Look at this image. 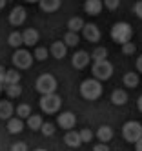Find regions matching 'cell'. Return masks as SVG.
<instances>
[{
    "label": "cell",
    "instance_id": "2e32d148",
    "mask_svg": "<svg viewBox=\"0 0 142 151\" xmlns=\"http://www.w3.org/2000/svg\"><path fill=\"white\" fill-rule=\"evenodd\" d=\"M38 4H40V9L44 13H55V11H58L60 9V0H38Z\"/></svg>",
    "mask_w": 142,
    "mask_h": 151
},
{
    "label": "cell",
    "instance_id": "603a6c76",
    "mask_svg": "<svg viewBox=\"0 0 142 151\" xmlns=\"http://www.w3.org/2000/svg\"><path fill=\"white\" fill-rule=\"evenodd\" d=\"M26 120H27V127H29V129H33V131H38L40 126L44 124L42 116H40V115H33V113L26 118Z\"/></svg>",
    "mask_w": 142,
    "mask_h": 151
},
{
    "label": "cell",
    "instance_id": "8fae6325",
    "mask_svg": "<svg viewBox=\"0 0 142 151\" xmlns=\"http://www.w3.org/2000/svg\"><path fill=\"white\" fill-rule=\"evenodd\" d=\"M49 55H51L55 60H62L66 55H68V46L64 44V40H57V42H53L51 47H49Z\"/></svg>",
    "mask_w": 142,
    "mask_h": 151
},
{
    "label": "cell",
    "instance_id": "7402d4cb",
    "mask_svg": "<svg viewBox=\"0 0 142 151\" xmlns=\"http://www.w3.org/2000/svg\"><path fill=\"white\" fill-rule=\"evenodd\" d=\"M64 44L68 46V47H76L79 46V42H80V38H79V33H75V31H69L68 29V33L64 35Z\"/></svg>",
    "mask_w": 142,
    "mask_h": 151
},
{
    "label": "cell",
    "instance_id": "b9f144b4",
    "mask_svg": "<svg viewBox=\"0 0 142 151\" xmlns=\"http://www.w3.org/2000/svg\"><path fill=\"white\" fill-rule=\"evenodd\" d=\"M6 2H7V0H0V9H4V7H6Z\"/></svg>",
    "mask_w": 142,
    "mask_h": 151
},
{
    "label": "cell",
    "instance_id": "1f68e13d",
    "mask_svg": "<svg viewBox=\"0 0 142 151\" xmlns=\"http://www.w3.org/2000/svg\"><path fill=\"white\" fill-rule=\"evenodd\" d=\"M120 46H122V53H124V55H133V53L137 51V46L133 44V42H124V44H120Z\"/></svg>",
    "mask_w": 142,
    "mask_h": 151
},
{
    "label": "cell",
    "instance_id": "44dd1931",
    "mask_svg": "<svg viewBox=\"0 0 142 151\" xmlns=\"http://www.w3.org/2000/svg\"><path fill=\"white\" fill-rule=\"evenodd\" d=\"M95 135L98 137V140H100V142H109V140L113 138V129L109 127V126H100Z\"/></svg>",
    "mask_w": 142,
    "mask_h": 151
},
{
    "label": "cell",
    "instance_id": "d4e9b609",
    "mask_svg": "<svg viewBox=\"0 0 142 151\" xmlns=\"http://www.w3.org/2000/svg\"><path fill=\"white\" fill-rule=\"evenodd\" d=\"M18 82H20V73L17 69H6L4 86H7V84H18Z\"/></svg>",
    "mask_w": 142,
    "mask_h": 151
},
{
    "label": "cell",
    "instance_id": "4fadbf2b",
    "mask_svg": "<svg viewBox=\"0 0 142 151\" xmlns=\"http://www.w3.org/2000/svg\"><path fill=\"white\" fill-rule=\"evenodd\" d=\"M64 144L68 146V147H71V149L80 147V144H82L80 133L79 131H73V129H68V133L64 135Z\"/></svg>",
    "mask_w": 142,
    "mask_h": 151
},
{
    "label": "cell",
    "instance_id": "f1b7e54d",
    "mask_svg": "<svg viewBox=\"0 0 142 151\" xmlns=\"http://www.w3.org/2000/svg\"><path fill=\"white\" fill-rule=\"evenodd\" d=\"M104 58H107V49L102 46H97L91 51V60H104Z\"/></svg>",
    "mask_w": 142,
    "mask_h": 151
},
{
    "label": "cell",
    "instance_id": "ba28073f",
    "mask_svg": "<svg viewBox=\"0 0 142 151\" xmlns=\"http://www.w3.org/2000/svg\"><path fill=\"white\" fill-rule=\"evenodd\" d=\"M26 18H27L26 9L22 7V6H17V7L11 9V13H9V24L18 27V26H22V24L26 22Z\"/></svg>",
    "mask_w": 142,
    "mask_h": 151
},
{
    "label": "cell",
    "instance_id": "6da1fadb",
    "mask_svg": "<svg viewBox=\"0 0 142 151\" xmlns=\"http://www.w3.org/2000/svg\"><path fill=\"white\" fill-rule=\"evenodd\" d=\"M80 95L86 100H97L102 96V84L98 78H87L80 84Z\"/></svg>",
    "mask_w": 142,
    "mask_h": 151
},
{
    "label": "cell",
    "instance_id": "d6986e66",
    "mask_svg": "<svg viewBox=\"0 0 142 151\" xmlns=\"http://www.w3.org/2000/svg\"><path fill=\"white\" fill-rule=\"evenodd\" d=\"M13 113H15V107H13V104H11L9 100H2V102H0V118H2V120L11 118Z\"/></svg>",
    "mask_w": 142,
    "mask_h": 151
},
{
    "label": "cell",
    "instance_id": "f35d334b",
    "mask_svg": "<svg viewBox=\"0 0 142 151\" xmlns=\"http://www.w3.org/2000/svg\"><path fill=\"white\" fill-rule=\"evenodd\" d=\"M4 77H6V68L0 66V82H2V84H4Z\"/></svg>",
    "mask_w": 142,
    "mask_h": 151
},
{
    "label": "cell",
    "instance_id": "cb8c5ba5",
    "mask_svg": "<svg viewBox=\"0 0 142 151\" xmlns=\"http://www.w3.org/2000/svg\"><path fill=\"white\" fill-rule=\"evenodd\" d=\"M4 88H6V93H7L9 99H18V96L22 95V86H20V82L18 84H7V86H4Z\"/></svg>",
    "mask_w": 142,
    "mask_h": 151
},
{
    "label": "cell",
    "instance_id": "d6a6232c",
    "mask_svg": "<svg viewBox=\"0 0 142 151\" xmlns=\"http://www.w3.org/2000/svg\"><path fill=\"white\" fill-rule=\"evenodd\" d=\"M80 133V138H82V142H91L93 140V137H95V133L91 131V129H82V131H79Z\"/></svg>",
    "mask_w": 142,
    "mask_h": 151
},
{
    "label": "cell",
    "instance_id": "e0dca14e",
    "mask_svg": "<svg viewBox=\"0 0 142 151\" xmlns=\"http://www.w3.org/2000/svg\"><path fill=\"white\" fill-rule=\"evenodd\" d=\"M22 129H24V122H22V118L18 116V118H7V131L11 133V135H18V133H22Z\"/></svg>",
    "mask_w": 142,
    "mask_h": 151
},
{
    "label": "cell",
    "instance_id": "e575fe53",
    "mask_svg": "<svg viewBox=\"0 0 142 151\" xmlns=\"http://www.w3.org/2000/svg\"><path fill=\"white\" fill-rule=\"evenodd\" d=\"M11 151H27V144L26 142H15L11 146Z\"/></svg>",
    "mask_w": 142,
    "mask_h": 151
},
{
    "label": "cell",
    "instance_id": "7a4b0ae2",
    "mask_svg": "<svg viewBox=\"0 0 142 151\" xmlns=\"http://www.w3.org/2000/svg\"><path fill=\"white\" fill-rule=\"evenodd\" d=\"M131 37H133V27H131L128 22H117L111 27V38L117 42V44H124V42H129Z\"/></svg>",
    "mask_w": 142,
    "mask_h": 151
},
{
    "label": "cell",
    "instance_id": "7c38bea8",
    "mask_svg": "<svg viewBox=\"0 0 142 151\" xmlns=\"http://www.w3.org/2000/svg\"><path fill=\"white\" fill-rule=\"evenodd\" d=\"M57 120H58V126L68 131V129H73V127H75V124H76V116H75L71 111H64V113L58 115Z\"/></svg>",
    "mask_w": 142,
    "mask_h": 151
},
{
    "label": "cell",
    "instance_id": "4316f807",
    "mask_svg": "<svg viewBox=\"0 0 142 151\" xmlns=\"http://www.w3.org/2000/svg\"><path fill=\"white\" fill-rule=\"evenodd\" d=\"M7 44L11 47H20V46H24V42H22V33H18V31H13L9 37H7Z\"/></svg>",
    "mask_w": 142,
    "mask_h": 151
},
{
    "label": "cell",
    "instance_id": "484cf974",
    "mask_svg": "<svg viewBox=\"0 0 142 151\" xmlns=\"http://www.w3.org/2000/svg\"><path fill=\"white\" fill-rule=\"evenodd\" d=\"M82 27H84V20H82L80 17H73V18L68 20V29H69V31L79 33V31H82Z\"/></svg>",
    "mask_w": 142,
    "mask_h": 151
},
{
    "label": "cell",
    "instance_id": "ffe728a7",
    "mask_svg": "<svg viewBox=\"0 0 142 151\" xmlns=\"http://www.w3.org/2000/svg\"><path fill=\"white\" fill-rule=\"evenodd\" d=\"M128 102V93L124 89H115L111 93V104L115 106H124Z\"/></svg>",
    "mask_w": 142,
    "mask_h": 151
},
{
    "label": "cell",
    "instance_id": "3957f363",
    "mask_svg": "<svg viewBox=\"0 0 142 151\" xmlns=\"http://www.w3.org/2000/svg\"><path fill=\"white\" fill-rule=\"evenodd\" d=\"M91 75L95 78H98L100 82L109 80L113 75V66L111 62H107V58L104 60H93V68H91Z\"/></svg>",
    "mask_w": 142,
    "mask_h": 151
},
{
    "label": "cell",
    "instance_id": "60d3db41",
    "mask_svg": "<svg viewBox=\"0 0 142 151\" xmlns=\"http://www.w3.org/2000/svg\"><path fill=\"white\" fill-rule=\"evenodd\" d=\"M137 107H138V111L142 113V95H140L138 99H137Z\"/></svg>",
    "mask_w": 142,
    "mask_h": 151
},
{
    "label": "cell",
    "instance_id": "8d00e7d4",
    "mask_svg": "<svg viewBox=\"0 0 142 151\" xmlns=\"http://www.w3.org/2000/svg\"><path fill=\"white\" fill-rule=\"evenodd\" d=\"M93 151H109V147H107V142H98V144L93 147Z\"/></svg>",
    "mask_w": 142,
    "mask_h": 151
},
{
    "label": "cell",
    "instance_id": "30bf717a",
    "mask_svg": "<svg viewBox=\"0 0 142 151\" xmlns=\"http://www.w3.org/2000/svg\"><path fill=\"white\" fill-rule=\"evenodd\" d=\"M82 31H84V38L87 42H98L102 38V33H100V29H98L97 24H84Z\"/></svg>",
    "mask_w": 142,
    "mask_h": 151
},
{
    "label": "cell",
    "instance_id": "74e56055",
    "mask_svg": "<svg viewBox=\"0 0 142 151\" xmlns=\"http://www.w3.org/2000/svg\"><path fill=\"white\" fill-rule=\"evenodd\" d=\"M135 64H137V71H138V73H142V55L137 58V62H135Z\"/></svg>",
    "mask_w": 142,
    "mask_h": 151
},
{
    "label": "cell",
    "instance_id": "d590c367",
    "mask_svg": "<svg viewBox=\"0 0 142 151\" xmlns=\"http://www.w3.org/2000/svg\"><path fill=\"white\" fill-rule=\"evenodd\" d=\"M133 13L142 20V0H138V2H135V6H133Z\"/></svg>",
    "mask_w": 142,
    "mask_h": 151
},
{
    "label": "cell",
    "instance_id": "5bb4252c",
    "mask_svg": "<svg viewBox=\"0 0 142 151\" xmlns=\"http://www.w3.org/2000/svg\"><path fill=\"white\" fill-rule=\"evenodd\" d=\"M102 7H104V2H102V0H86V2H84V11H86L87 15H91V17L100 15Z\"/></svg>",
    "mask_w": 142,
    "mask_h": 151
},
{
    "label": "cell",
    "instance_id": "ab89813d",
    "mask_svg": "<svg viewBox=\"0 0 142 151\" xmlns=\"http://www.w3.org/2000/svg\"><path fill=\"white\" fill-rule=\"evenodd\" d=\"M135 149H137V151H142V137L135 142Z\"/></svg>",
    "mask_w": 142,
    "mask_h": 151
},
{
    "label": "cell",
    "instance_id": "8992f818",
    "mask_svg": "<svg viewBox=\"0 0 142 151\" xmlns=\"http://www.w3.org/2000/svg\"><path fill=\"white\" fill-rule=\"evenodd\" d=\"M57 86H58L57 78H55L53 75H49V73L40 75V77L37 78V82H35V88H37V91H38L40 95L55 93V91H57Z\"/></svg>",
    "mask_w": 142,
    "mask_h": 151
},
{
    "label": "cell",
    "instance_id": "5b68a950",
    "mask_svg": "<svg viewBox=\"0 0 142 151\" xmlns=\"http://www.w3.org/2000/svg\"><path fill=\"white\" fill-rule=\"evenodd\" d=\"M122 137L126 142L129 144H135L137 140L142 137V124L137 122V120H129L122 126Z\"/></svg>",
    "mask_w": 142,
    "mask_h": 151
},
{
    "label": "cell",
    "instance_id": "ac0fdd59",
    "mask_svg": "<svg viewBox=\"0 0 142 151\" xmlns=\"http://www.w3.org/2000/svg\"><path fill=\"white\" fill-rule=\"evenodd\" d=\"M122 82H124V86H126L128 89H133V88H137V86H138V82H140V78H138V73H135V71H128V73L124 75Z\"/></svg>",
    "mask_w": 142,
    "mask_h": 151
},
{
    "label": "cell",
    "instance_id": "83f0119b",
    "mask_svg": "<svg viewBox=\"0 0 142 151\" xmlns=\"http://www.w3.org/2000/svg\"><path fill=\"white\" fill-rule=\"evenodd\" d=\"M48 57H49V49L42 47V46H37L35 47V53H33V58H35V60L44 62V60H48Z\"/></svg>",
    "mask_w": 142,
    "mask_h": 151
},
{
    "label": "cell",
    "instance_id": "7bdbcfd3",
    "mask_svg": "<svg viewBox=\"0 0 142 151\" xmlns=\"http://www.w3.org/2000/svg\"><path fill=\"white\" fill-rule=\"evenodd\" d=\"M2 89H4V84H2V82H0V93H2Z\"/></svg>",
    "mask_w": 142,
    "mask_h": 151
},
{
    "label": "cell",
    "instance_id": "9c48e42d",
    "mask_svg": "<svg viewBox=\"0 0 142 151\" xmlns=\"http://www.w3.org/2000/svg\"><path fill=\"white\" fill-rule=\"evenodd\" d=\"M89 62H91V55L87 51H76L71 57V64L75 69H84V68H87Z\"/></svg>",
    "mask_w": 142,
    "mask_h": 151
},
{
    "label": "cell",
    "instance_id": "4dcf8cb0",
    "mask_svg": "<svg viewBox=\"0 0 142 151\" xmlns=\"http://www.w3.org/2000/svg\"><path fill=\"white\" fill-rule=\"evenodd\" d=\"M40 133H42L44 137H51V135L55 133V126H53L51 122H44V124L40 126Z\"/></svg>",
    "mask_w": 142,
    "mask_h": 151
},
{
    "label": "cell",
    "instance_id": "ee69618b",
    "mask_svg": "<svg viewBox=\"0 0 142 151\" xmlns=\"http://www.w3.org/2000/svg\"><path fill=\"white\" fill-rule=\"evenodd\" d=\"M26 2H31L33 4V2H38V0H26Z\"/></svg>",
    "mask_w": 142,
    "mask_h": 151
},
{
    "label": "cell",
    "instance_id": "9a60e30c",
    "mask_svg": "<svg viewBox=\"0 0 142 151\" xmlns=\"http://www.w3.org/2000/svg\"><path fill=\"white\" fill-rule=\"evenodd\" d=\"M38 38H40V35H38V31H37V29H33V27L26 29L24 33H22V42H24L26 46H37V42H38Z\"/></svg>",
    "mask_w": 142,
    "mask_h": 151
},
{
    "label": "cell",
    "instance_id": "836d02e7",
    "mask_svg": "<svg viewBox=\"0 0 142 151\" xmlns=\"http://www.w3.org/2000/svg\"><path fill=\"white\" fill-rule=\"evenodd\" d=\"M102 2H104V7H107L109 11H115L120 6V0H102Z\"/></svg>",
    "mask_w": 142,
    "mask_h": 151
},
{
    "label": "cell",
    "instance_id": "277c9868",
    "mask_svg": "<svg viewBox=\"0 0 142 151\" xmlns=\"http://www.w3.org/2000/svg\"><path fill=\"white\" fill-rule=\"evenodd\" d=\"M60 107H62V99L57 93H46V95H42V99H40V109L44 113L53 115V113H57Z\"/></svg>",
    "mask_w": 142,
    "mask_h": 151
},
{
    "label": "cell",
    "instance_id": "52a82bcc",
    "mask_svg": "<svg viewBox=\"0 0 142 151\" xmlns=\"http://www.w3.org/2000/svg\"><path fill=\"white\" fill-rule=\"evenodd\" d=\"M13 64H15V68L18 69H29L33 66V55L27 51V49H22V47H17V51L13 53Z\"/></svg>",
    "mask_w": 142,
    "mask_h": 151
},
{
    "label": "cell",
    "instance_id": "f546056e",
    "mask_svg": "<svg viewBox=\"0 0 142 151\" xmlns=\"http://www.w3.org/2000/svg\"><path fill=\"white\" fill-rule=\"evenodd\" d=\"M15 111H17V115H18L20 118H27V116L31 115V106H29V104H20Z\"/></svg>",
    "mask_w": 142,
    "mask_h": 151
}]
</instances>
